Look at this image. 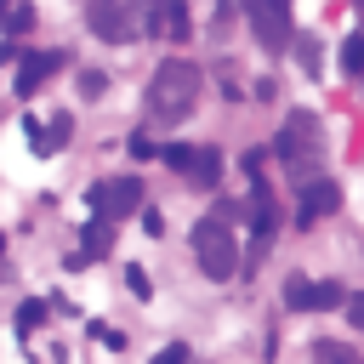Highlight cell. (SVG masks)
Returning <instances> with one entry per match:
<instances>
[{"instance_id":"6da1fadb","label":"cell","mask_w":364,"mask_h":364,"mask_svg":"<svg viewBox=\"0 0 364 364\" xmlns=\"http://www.w3.org/2000/svg\"><path fill=\"white\" fill-rule=\"evenodd\" d=\"M199 85H205V74L193 68V63H182V57H165L159 68H154V80H148V119L154 125H182L188 114H193V102H199Z\"/></svg>"},{"instance_id":"7a4b0ae2","label":"cell","mask_w":364,"mask_h":364,"mask_svg":"<svg viewBox=\"0 0 364 364\" xmlns=\"http://www.w3.org/2000/svg\"><path fill=\"white\" fill-rule=\"evenodd\" d=\"M233 205L222 199L210 216H199L193 222V233H188V245H193V262H199V273L205 279H216V284H228L233 273H239V233H233Z\"/></svg>"},{"instance_id":"3957f363","label":"cell","mask_w":364,"mask_h":364,"mask_svg":"<svg viewBox=\"0 0 364 364\" xmlns=\"http://www.w3.org/2000/svg\"><path fill=\"white\" fill-rule=\"evenodd\" d=\"M273 159L296 176V182H307L313 171H318V159H324V131H318V114L313 108H290L284 114V125L273 131Z\"/></svg>"},{"instance_id":"277c9868","label":"cell","mask_w":364,"mask_h":364,"mask_svg":"<svg viewBox=\"0 0 364 364\" xmlns=\"http://www.w3.org/2000/svg\"><path fill=\"white\" fill-rule=\"evenodd\" d=\"M148 6L154 0H91L85 6V28L108 46H125V40H142L148 34Z\"/></svg>"},{"instance_id":"5b68a950","label":"cell","mask_w":364,"mask_h":364,"mask_svg":"<svg viewBox=\"0 0 364 364\" xmlns=\"http://www.w3.org/2000/svg\"><path fill=\"white\" fill-rule=\"evenodd\" d=\"M159 159H165L171 171H182V182L199 188V193H210V188L222 182V148H216V142H165Z\"/></svg>"},{"instance_id":"8992f818","label":"cell","mask_w":364,"mask_h":364,"mask_svg":"<svg viewBox=\"0 0 364 364\" xmlns=\"http://www.w3.org/2000/svg\"><path fill=\"white\" fill-rule=\"evenodd\" d=\"M85 205H91V216H102V222H125V216L148 210V205H142V176H102V182L85 188Z\"/></svg>"},{"instance_id":"52a82bcc","label":"cell","mask_w":364,"mask_h":364,"mask_svg":"<svg viewBox=\"0 0 364 364\" xmlns=\"http://www.w3.org/2000/svg\"><path fill=\"white\" fill-rule=\"evenodd\" d=\"M245 17H250V34H256L262 51L296 46V11H290V0H245Z\"/></svg>"},{"instance_id":"ba28073f","label":"cell","mask_w":364,"mask_h":364,"mask_svg":"<svg viewBox=\"0 0 364 364\" xmlns=\"http://www.w3.org/2000/svg\"><path fill=\"white\" fill-rule=\"evenodd\" d=\"M284 307H290V313L347 307V290H341L336 279H307V273H290V279H284Z\"/></svg>"},{"instance_id":"9c48e42d","label":"cell","mask_w":364,"mask_h":364,"mask_svg":"<svg viewBox=\"0 0 364 364\" xmlns=\"http://www.w3.org/2000/svg\"><path fill=\"white\" fill-rule=\"evenodd\" d=\"M63 63H68V57H63L57 46H46V51H23V46H17V57H11V97H34Z\"/></svg>"},{"instance_id":"30bf717a","label":"cell","mask_w":364,"mask_h":364,"mask_svg":"<svg viewBox=\"0 0 364 364\" xmlns=\"http://www.w3.org/2000/svg\"><path fill=\"white\" fill-rule=\"evenodd\" d=\"M296 228H313L318 216H336L341 210V182L336 176H307L301 188H296Z\"/></svg>"},{"instance_id":"8fae6325","label":"cell","mask_w":364,"mask_h":364,"mask_svg":"<svg viewBox=\"0 0 364 364\" xmlns=\"http://www.w3.org/2000/svg\"><path fill=\"white\" fill-rule=\"evenodd\" d=\"M188 0H154L148 6V40H165V46H176V40H188Z\"/></svg>"},{"instance_id":"7c38bea8","label":"cell","mask_w":364,"mask_h":364,"mask_svg":"<svg viewBox=\"0 0 364 364\" xmlns=\"http://www.w3.org/2000/svg\"><path fill=\"white\" fill-rule=\"evenodd\" d=\"M23 131H28L34 154H63V148H68V131H74V119H68V114H51V125H40V119L28 114V119H23Z\"/></svg>"},{"instance_id":"4fadbf2b","label":"cell","mask_w":364,"mask_h":364,"mask_svg":"<svg viewBox=\"0 0 364 364\" xmlns=\"http://www.w3.org/2000/svg\"><path fill=\"white\" fill-rule=\"evenodd\" d=\"M108 250H114V222L91 216V222L80 228V256H74V267H80V262H97V256H108Z\"/></svg>"},{"instance_id":"5bb4252c","label":"cell","mask_w":364,"mask_h":364,"mask_svg":"<svg viewBox=\"0 0 364 364\" xmlns=\"http://www.w3.org/2000/svg\"><path fill=\"white\" fill-rule=\"evenodd\" d=\"M313 364H364L347 341H313Z\"/></svg>"},{"instance_id":"9a60e30c","label":"cell","mask_w":364,"mask_h":364,"mask_svg":"<svg viewBox=\"0 0 364 364\" xmlns=\"http://www.w3.org/2000/svg\"><path fill=\"white\" fill-rule=\"evenodd\" d=\"M46 313H51V307H46L40 296H28V301L17 307V330H23V336H28V330H40V324H46Z\"/></svg>"},{"instance_id":"2e32d148","label":"cell","mask_w":364,"mask_h":364,"mask_svg":"<svg viewBox=\"0 0 364 364\" xmlns=\"http://www.w3.org/2000/svg\"><path fill=\"white\" fill-rule=\"evenodd\" d=\"M296 57H301L307 74H318V40H313V34H296Z\"/></svg>"},{"instance_id":"e0dca14e","label":"cell","mask_w":364,"mask_h":364,"mask_svg":"<svg viewBox=\"0 0 364 364\" xmlns=\"http://www.w3.org/2000/svg\"><path fill=\"white\" fill-rule=\"evenodd\" d=\"M102 91H108V74L85 68V74H80V97H102Z\"/></svg>"},{"instance_id":"ac0fdd59","label":"cell","mask_w":364,"mask_h":364,"mask_svg":"<svg viewBox=\"0 0 364 364\" xmlns=\"http://www.w3.org/2000/svg\"><path fill=\"white\" fill-rule=\"evenodd\" d=\"M154 364H188V347H182V341H171V347H159V353H154Z\"/></svg>"},{"instance_id":"d6986e66","label":"cell","mask_w":364,"mask_h":364,"mask_svg":"<svg viewBox=\"0 0 364 364\" xmlns=\"http://www.w3.org/2000/svg\"><path fill=\"white\" fill-rule=\"evenodd\" d=\"M125 148H131V159H148V154H154V142H148L142 131H131V136H125Z\"/></svg>"},{"instance_id":"ffe728a7","label":"cell","mask_w":364,"mask_h":364,"mask_svg":"<svg viewBox=\"0 0 364 364\" xmlns=\"http://www.w3.org/2000/svg\"><path fill=\"white\" fill-rule=\"evenodd\" d=\"M125 290H131V296H148V273H142V267H125Z\"/></svg>"},{"instance_id":"44dd1931","label":"cell","mask_w":364,"mask_h":364,"mask_svg":"<svg viewBox=\"0 0 364 364\" xmlns=\"http://www.w3.org/2000/svg\"><path fill=\"white\" fill-rule=\"evenodd\" d=\"M347 318H353V324L364 330V296H347Z\"/></svg>"},{"instance_id":"7402d4cb","label":"cell","mask_w":364,"mask_h":364,"mask_svg":"<svg viewBox=\"0 0 364 364\" xmlns=\"http://www.w3.org/2000/svg\"><path fill=\"white\" fill-rule=\"evenodd\" d=\"M358 6H364V0H358Z\"/></svg>"}]
</instances>
